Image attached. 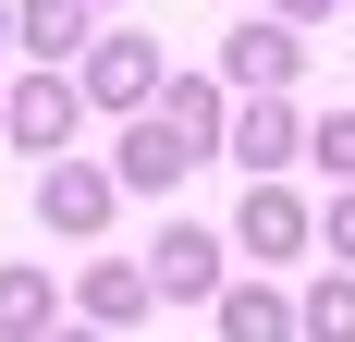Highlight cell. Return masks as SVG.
<instances>
[{"label": "cell", "mask_w": 355, "mask_h": 342, "mask_svg": "<svg viewBox=\"0 0 355 342\" xmlns=\"http://www.w3.org/2000/svg\"><path fill=\"white\" fill-rule=\"evenodd\" d=\"M294 330H306V342H355V269L306 281V294H294Z\"/></svg>", "instance_id": "5bb4252c"}, {"label": "cell", "mask_w": 355, "mask_h": 342, "mask_svg": "<svg viewBox=\"0 0 355 342\" xmlns=\"http://www.w3.org/2000/svg\"><path fill=\"white\" fill-rule=\"evenodd\" d=\"M306 159H319L331 183H355V110H319V123H306Z\"/></svg>", "instance_id": "9a60e30c"}, {"label": "cell", "mask_w": 355, "mask_h": 342, "mask_svg": "<svg viewBox=\"0 0 355 342\" xmlns=\"http://www.w3.org/2000/svg\"><path fill=\"white\" fill-rule=\"evenodd\" d=\"M319 244H331V269H355V183H331V208H319Z\"/></svg>", "instance_id": "2e32d148"}, {"label": "cell", "mask_w": 355, "mask_h": 342, "mask_svg": "<svg viewBox=\"0 0 355 342\" xmlns=\"http://www.w3.org/2000/svg\"><path fill=\"white\" fill-rule=\"evenodd\" d=\"M209 159V147L184 135L172 110H123V147H110V171H123V196H184V171Z\"/></svg>", "instance_id": "5b68a950"}, {"label": "cell", "mask_w": 355, "mask_h": 342, "mask_svg": "<svg viewBox=\"0 0 355 342\" xmlns=\"http://www.w3.org/2000/svg\"><path fill=\"white\" fill-rule=\"evenodd\" d=\"M220 159H245V171H282V159H306L294 86H245V98H233V135H220Z\"/></svg>", "instance_id": "52a82bcc"}, {"label": "cell", "mask_w": 355, "mask_h": 342, "mask_svg": "<svg viewBox=\"0 0 355 342\" xmlns=\"http://www.w3.org/2000/svg\"><path fill=\"white\" fill-rule=\"evenodd\" d=\"M209 318H220V342H306L282 281H220V294H209Z\"/></svg>", "instance_id": "30bf717a"}, {"label": "cell", "mask_w": 355, "mask_h": 342, "mask_svg": "<svg viewBox=\"0 0 355 342\" xmlns=\"http://www.w3.org/2000/svg\"><path fill=\"white\" fill-rule=\"evenodd\" d=\"M294 73H306V25H282V12L220 37V86H294Z\"/></svg>", "instance_id": "ba28073f"}, {"label": "cell", "mask_w": 355, "mask_h": 342, "mask_svg": "<svg viewBox=\"0 0 355 342\" xmlns=\"http://www.w3.org/2000/svg\"><path fill=\"white\" fill-rule=\"evenodd\" d=\"M220 257H233V244H220L209 220H172V233L147 244V281H159V306H209L220 281H233V269H220Z\"/></svg>", "instance_id": "8992f818"}, {"label": "cell", "mask_w": 355, "mask_h": 342, "mask_svg": "<svg viewBox=\"0 0 355 342\" xmlns=\"http://www.w3.org/2000/svg\"><path fill=\"white\" fill-rule=\"evenodd\" d=\"M73 306L98 318V330H135V318L159 306V281H147L135 257H86V281H73Z\"/></svg>", "instance_id": "8fae6325"}, {"label": "cell", "mask_w": 355, "mask_h": 342, "mask_svg": "<svg viewBox=\"0 0 355 342\" xmlns=\"http://www.w3.org/2000/svg\"><path fill=\"white\" fill-rule=\"evenodd\" d=\"M147 110H172L209 159H220V135H233V86H220V73H159V98H147Z\"/></svg>", "instance_id": "7c38bea8"}, {"label": "cell", "mask_w": 355, "mask_h": 342, "mask_svg": "<svg viewBox=\"0 0 355 342\" xmlns=\"http://www.w3.org/2000/svg\"><path fill=\"white\" fill-rule=\"evenodd\" d=\"M98 37V0H12V49L25 62H86Z\"/></svg>", "instance_id": "9c48e42d"}, {"label": "cell", "mask_w": 355, "mask_h": 342, "mask_svg": "<svg viewBox=\"0 0 355 342\" xmlns=\"http://www.w3.org/2000/svg\"><path fill=\"white\" fill-rule=\"evenodd\" d=\"M306 244H319V208L294 196L282 171H257V183H245V208H233V257L282 269V257H306Z\"/></svg>", "instance_id": "277c9868"}, {"label": "cell", "mask_w": 355, "mask_h": 342, "mask_svg": "<svg viewBox=\"0 0 355 342\" xmlns=\"http://www.w3.org/2000/svg\"><path fill=\"white\" fill-rule=\"evenodd\" d=\"M159 73H172V62H159V37H147V25H98V37H86V62H73V86H86V110L123 123V110L159 98Z\"/></svg>", "instance_id": "7a4b0ae2"}, {"label": "cell", "mask_w": 355, "mask_h": 342, "mask_svg": "<svg viewBox=\"0 0 355 342\" xmlns=\"http://www.w3.org/2000/svg\"><path fill=\"white\" fill-rule=\"evenodd\" d=\"M37 342H110V330H98V318H73V330H62V318H49V330H37Z\"/></svg>", "instance_id": "ac0fdd59"}, {"label": "cell", "mask_w": 355, "mask_h": 342, "mask_svg": "<svg viewBox=\"0 0 355 342\" xmlns=\"http://www.w3.org/2000/svg\"><path fill=\"white\" fill-rule=\"evenodd\" d=\"M73 123H86V86H73V62H25L12 86H0V147H25V159H62Z\"/></svg>", "instance_id": "6da1fadb"}, {"label": "cell", "mask_w": 355, "mask_h": 342, "mask_svg": "<svg viewBox=\"0 0 355 342\" xmlns=\"http://www.w3.org/2000/svg\"><path fill=\"white\" fill-rule=\"evenodd\" d=\"M110 208H123V171L110 159H37V220H49L62 244H98Z\"/></svg>", "instance_id": "3957f363"}, {"label": "cell", "mask_w": 355, "mask_h": 342, "mask_svg": "<svg viewBox=\"0 0 355 342\" xmlns=\"http://www.w3.org/2000/svg\"><path fill=\"white\" fill-rule=\"evenodd\" d=\"M0 49H12V0H0Z\"/></svg>", "instance_id": "d6986e66"}, {"label": "cell", "mask_w": 355, "mask_h": 342, "mask_svg": "<svg viewBox=\"0 0 355 342\" xmlns=\"http://www.w3.org/2000/svg\"><path fill=\"white\" fill-rule=\"evenodd\" d=\"M49 318H62V281H49V269H25V257H12V269H0V342H37V330H49Z\"/></svg>", "instance_id": "4fadbf2b"}, {"label": "cell", "mask_w": 355, "mask_h": 342, "mask_svg": "<svg viewBox=\"0 0 355 342\" xmlns=\"http://www.w3.org/2000/svg\"><path fill=\"white\" fill-rule=\"evenodd\" d=\"M270 12H282V25H331L343 0H270Z\"/></svg>", "instance_id": "e0dca14e"}]
</instances>
